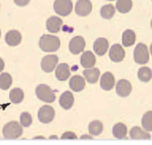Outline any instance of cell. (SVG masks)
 <instances>
[{"instance_id": "obj_1", "label": "cell", "mask_w": 152, "mask_h": 145, "mask_svg": "<svg viewBox=\"0 0 152 145\" xmlns=\"http://www.w3.org/2000/svg\"><path fill=\"white\" fill-rule=\"evenodd\" d=\"M39 47L45 52H55L61 45L58 37L51 35H43L39 40Z\"/></svg>"}, {"instance_id": "obj_2", "label": "cell", "mask_w": 152, "mask_h": 145, "mask_svg": "<svg viewBox=\"0 0 152 145\" xmlns=\"http://www.w3.org/2000/svg\"><path fill=\"white\" fill-rule=\"evenodd\" d=\"M2 132L5 139H15L21 135L23 128L18 122L12 121L4 125Z\"/></svg>"}, {"instance_id": "obj_3", "label": "cell", "mask_w": 152, "mask_h": 145, "mask_svg": "<svg viewBox=\"0 0 152 145\" xmlns=\"http://www.w3.org/2000/svg\"><path fill=\"white\" fill-rule=\"evenodd\" d=\"M35 92L37 98L44 102L50 103L56 99L53 91L46 84H40L37 86Z\"/></svg>"}, {"instance_id": "obj_4", "label": "cell", "mask_w": 152, "mask_h": 145, "mask_svg": "<svg viewBox=\"0 0 152 145\" xmlns=\"http://www.w3.org/2000/svg\"><path fill=\"white\" fill-rule=\"evenodd\" d=\"M134 58L135 61L140 64H144L149 61V53L147 47L143 43H138L134 51Z\"/></svg>"}, {"instance_id": "obj_5", "label": "cell", "mask_w": 152, "mask_h": 145, "mask_svg": "<svg viewBox=\"0 0 152 145\" xmlns=\"http://www.w3.org/2000/svg\"><path fill=\"white\" fill-rule=\"evenodd\" d=\"M53 8L58 14L66 16L72 11V2L71 0H55Z\"/></svg>"}, {"instance_id": "obj_6", "label": "cell", "mask_w": 152, "mask_h": 145, "mask_svg": "<svg viewBox=\"0 0 152 145\" xmlns=\"http://www.w3.org/2000/svg\"><path fill=\"white\" fill-rule=\"evenodd\" d=\"M55 115V110L52 106L44 105L39 109L37 116L40 122L43 124H48L53 121Z\"/></svg>"}, {"instance_id": "obj_7", "label": "cell", "mask_w": 152, "mask_h": 145, "mask_svg": "<svg viewBox=\"0 0 152 145\" xmlns=\"http://www.w3.org/2000/svg\"><path fill=\"white\" fill-rule=\"evenodd\" d=\"M86 46L84 39L80 36L72 38L69 43V50L74 54H78L83 51Z\"/></svg>"}, {"instance_id": "obj_8", "label": "cell", "mask_w": 152, "mask_h": 145, "mask_svg": "<svg viewBox=\"0 0 152 145\" xmlns=\"http://www.w3.org/2000/svg\"><path fill=\"white\" fill-rule=\"evenodd\" d=\"M58 63V57L56 55H48L45 56L41 61L42 69L47 73L52 72L57 63Z\"/></svg>"}, {"instance_id": "obj_9", "label": "cell", "mask_w": 152, "mask_h": 145, "mask_svg": "<svg viewBox=\"0 0 152 145\" xmlns=\"http://www.w3.org/2000/svg\"><path fill=\"white\" fill-rule=\"evenodd\" d=\"M92 10V4L90 0H78L75 7V13L80 16H88Z\"/></svg>"}, {"instance_id": "obj_10", "label": "cell", "mask_w": 152, "mask_h": 145, "mask_svg": "<svg viewBox=\"0 0 152 145\" xmlns=\"http://www.w3.org/2000/svg\"><path fill=\"white\" fill-rule=\"evenodd\" d=\"M125 52L122 47L119 44H116L113 45L109 51V57L113 62H120L125 57Z\"/></svg>"}, {"instance_id": "obj_11", "label": "cell", "mask_w": 152, "mask_h": 145, "mask_svg": "<svg viewBox=\"0 0 152 145\" xmlns=\"http://www.w3.org/2000/svg\"><path fill=\"white\" fill-rule=\"evenodd\" d=\"M131 91L132 86L128 81L123 79L118 81L116 85V92L118 95L122 97H127Z\"/></svg>"}, {"instance_id": "obj_12", "label": "cell", "mask_w": 152, "mask_h": 145, "mask_svg": "<svg viewBox=\"0 0 152 145\" xmlns=\"http://www.w3.org/2000/svg\"><path fill=\"white\" fill-rule=\"evenodd\" d=\"M115 82V80L113 75L109 72H107L103 73L102 76L100 85L103 90L109 91L113 88Z\"/></svg>"}, {"instance_id": "obj_13", "label": "cell", "mask_w": 152, "mask_h": 145, "mask_svg": "<svg viewBox=\"0 0 152 145\" xmlns=\"http://www.w3.org/2000/svg\"><path fill=\"white\" fill-rule=\"evenodd\" d=\"M22 36L21 33L17 30H11L8 31L5 36L6 43L11 47L18 45L21 41Z\"/></svg>"}, {"instance_id": "obj_14", "label": "cell", "mask_w": 152, "mask_h": 145, "mask_svg": "<svg viewBox=\"0 0 152 145\" xmlns=\"http://www.w3.org/2000/svg\"><path fill=\"white\" fill-rule=\"evenodd\" d=\"M109 48L108 41L104 38H97L93 45V49L95 53L99 56L103 55Z\"/></svg>"}, {"instance_id": "obj_15", "label": "cell", "mask_w": 152, "mask_h": 145, "mask_svg": "<svg viewBox=\"0 0 152 145\" xmlns=\"http://www.w3.org/2000/svg\"><path fill=\"white\" fill-rule=\"evenodd\" d=\"M63 21L61 18L56 16H52L46 21V29L52 33H57L62 25Z\"/></svg>"}, {"instance_id": "obj_16", "label": "cell", "mask_w": 152, "mask_h": 145, "mask_svg": "<svg viewBox=\"0 0 152 145\" xmlns=\"http://www.w3.org/2000/svg\"><path fill=\"white\" fill-rule=\"evenodd\" d=\"M74 102V98L71 92L66 91L60 96L59 103L60 106L64 109L68 110L71 108Z\"/></svg>"}, {"instance_id": "obj_17", "label": "cell", "mask_w": 152, "mask_h": 145, "mask_svg": "<svg viewBox=\"0 0 152 145\" xmlns=\"http://www.w3.org/2000/svg\"><path fill=\"white\" fill-rule=\"evenodd\" d=\"M80 63L83 67H93L96 63V57L91 51L84 52L80 58Z\"/></svg>"}, {"instance_id": "obj_18", "label": "cell", "mask_w": 152, "mask_h": 145, "mask_svg": "<svg viewBox=\"0 0 152 145\" xmlns=\"http://www.w3.org/2000/svg\"><path fill=\"white\" fill-rule=\"evenodd\" d=\"M56 78L61 81H66L71 75L69 67L66 63L59 64L55 70Z\"/></svg>"}, {"instance_id": "obj_19", "label": "cell", "mask_w": 152, "mask_h": 145, "mask_svg": "<svg viewBox=\"0 0 152 145\" xmlns=\"http://www.w3.org/2000/svg\"><path fill=\"white\" fill-rule=\"evenodd\" d=\"M86 83L84 79L80 75H74L69 80V85L70 88L75 91L79 92L82 91Z\"/></svg>"}, {"instance_id": "obj_20", "label": "cell", "mask_w": 152, "mask_h": 145, "mask_svg": "<svg viewBox=\"0 0 152 145\" xmlns=\"http://www.w3.org/2000/svg\"><path fill=\"white\" fill-rule=\"evenodd\" d=\"M87 81L90 84L96 83L100 76V70L96 67L86 69L83 72Z\"/></svg>"}, {"instance_id": "obj_21", "label": "cell", "mask_w": 152, "mask_h": 145, "mask_svg": "<svg viewBox=\"0 0 152 145\" xmlns=\"http://www.w3.org/2000/svg\"><path fill=\"white\" fill-rule=\"evenodd\" d=\"M129 135L131 138L134 140H147L150 139L151 138V135H150V134L142 131L141 128L137 126L134 127L131 129Z\"/></svg>"}, {"instance_id": "obj_22", "label": "cell", "mask_w": 152, "mask_h": 145, "mask_svg": "<svg viewBox=\"0 0 152 145\" xmlns=\"http://www.w3.org/2000/svg\"><path fill=\"white\" fill-rule=\"evenodd\" d=\"M136 39L135 32L131 29H127L122 34V44L124 47H128L134 44Z\"/></svg>"}, {"instance_id": "obj_23", "label": "cell", "mask_w": 152, "mask_h": 145, "mask_svg": "<svg viewBox=\"0 0 152 145\" xmlns=\"http://www.w3.org/2000/svg\"><path fill=\"white\" fill-rule=\"evenodd\" d=\"M112 132L115 137L122 139L125 137L127 134V128L124 124L118 123L113 126Z\"/></svg>"}, {"instance_id": "obj_24", "label": "cell", "mask_w": 152, "mask_h": 145, "mask_svg": "<svg viewBox=\"0 0 152 145\" xmlns=\"http://www.w3.org/2000/svg\"><path fill=\"white\" fill-rule=\"evenodd\" d=\"M9 97L12 103L18 104L24 99V92L21 88H14L11 90Z\"/></svg>"}, {"instance_id": "obj_25", "label": "cell", "mask_w": 152, "mask_h": 145, "mask_svg": "<svg viewBox=\"0 0 152 145\" xmlns=\"http://www.w3.org/2000/svg\"><path fill=\"white\" fill-rule=\"evenodd\" d=\"M103 129V125L100 121H93L88 125V131L91 135H98L102 132Z\"/></svg>"}, {"instance_id": "obj_26", "label": "cell", "mask_w": 152, "mask_h": 145, "mask_svg": "<svg viewBox=\"0 0 152 145\" xmlns=\"http://www.w3.org/2000/svg\"><path fill=\"white\" fill-rule=\"evenodd\" d=\"M132 2L131 0H118L116 3L117 10L121 13H127L132 8Z\"/></svg>"}, {"instance_id": "obj_27", "label": "cell", "mask_w": 152, "mask_h": 145, "mask_svg": "<svg viewBox=\"0 0 152 145\" xmlns=\"http://www.w3.org/2000/svg\"><path fill=\"white\" fill-rule=\"evenodd\" d=\"M12 79L8 73H2L0 75V88L3 90H8L11 85Z\"/></svg>"}, {"instance_id": "obj_28", "label": "cell", "mask_w": 152, "mask_h": 145, "mask_svg": "<svg viewBox=\"0 0 152 145\" xmlns=\"http://www.w3.org/2000/svg\"><path fill=\"white\" fill-rule=\"evenodd\" d=\"M115 13V8L112 4L103 5L100 9V15L105 19H110Z\"/></svg>"}, {"instance_id": "obj_29", "label": "cell", "mask_w": 152, "mask_h": 145, "mask_svg": "<svg viewBox=\"0 0 152 145\" xmlns=\"http://www.w3.org/2000/svg\"><path fill=\"white\" fill-rule=\"evenodd\" d=\"M138 76L140 81L144 82H148L152 77V71L148 67H142L138 70Z\"/></svg>"}, {"instance_id": "obj_30", "label": "cell", "mask_w": 152, "mask_h": 145, "mask_svg": "<svg viewBox=\"0 0 152 145\" xmlns=\"http://www.w3.org/2000/svg\"><path fill=\"white\" fill-rule=\"evenodd\" d=\"M141 124L145 131H152V111H148L143 115Z\"/></svg>"}, {"instance_id": "obj_31", "label": "cell", "mask_w": 152, "mask_h": 145, "mask_svg": "<svg viewBox=\"0 0 152 145\" xmlns=\"http://www.w3.org/2000/svg\"><path fill=\"white\" fill-rule=\"evenodd\" d=\"M32 123V118L30 113L24 112L20 115V124L24 127H29Z\"/></svg>"}, {"instance_id": "obj_32", "label": "cell", "mask_w": 152, "mask_h": 145, "mask_svg": "<svg viewBox=\"0 0 152 145\" xmlns=\"http://www.w3.org/2000/svg\"><path fill=\"white\" fill-rule=\"evenodd\" d=\"M77 135L72 132H66L61 136V139H77Z\"/></svg>"}, {"instance_id": "obj_33", "label": "cell", "mask_w": 152, "mask_h": 145, "mask_svg": "<svg viewBox=\"0 0 152 145\" xmlns=\"http://www.w3.org/2000/svg\"><path fill=\"white\" fill-rule=\"evenodd\" d=\"M30 0H14V3L20 7H23L27 5Z\"/></svg>"}, {"instance_id": "obj_34", "label": "cell", "mask_w": 152, "mask_h": 145, "mask_svg": "<svg viewBox=\"0 0 152 145\" xmlns=\"http://www.w3.org/2000/svg\"><path fill=\"white\" fill-rule=\"evenodd\" d=\"M4 66H5L4 61L0 57V72L3 70V69H4Z\"/></svg>"}, {"instance_id": "obj_35", "label": "cell", "mask_w": 152, "mask_h": 145, "mask_svg": "<svg viewBox=\"0 0 152 145\" xmlns=\"http://www.w3.org/2000/svg\"><path fill=\"white\" fill-rule=\"evenodd\" d=\"M150 53H151V54L152 55V43H151V44L150 45Z\"/></svg>"}, {"instance_id": "obj_36", "label": "cell", "mask_w": 152, "mask_h": 145, "mask_svg": "<svg viewBox=\"0 0 152 145\" xmlns=\"http://www.w3.org/2000/svg\"><path fill=\"white\" fill-rule=\"evenodd\" d=\"M151 27L152 28V19H151Z\"/></svg>"}, {"instance_id": "obj_37", "label": "cell", "mask_w": 152, "mask_h": 145, "mask_svg": "<svg viewBox=\"0 0 152 145\" xmlns=\"http://www.w3.org/2000/svg\"><path fill=\"white\" fill-rule=\"evenodd\" d=\"M107 1H115V0H107Z\"/></svg>"}, {"instance_id": "obj_38", "label": "cell", "mask_w": 152, "mask_h": 145, "mask_svg": "<svg viewBox=\"0 0 152 145\" xmlns=\"http://www.w3.org/2000/svg\"><path fill=\"white\" fill-rule=\"evenodd\" d=\"M0 36H1V30H0Z\"/></svg>"}, {"instance_id": "obj_39", "label": "cell", "mask_w": 152, "mask_h": 145, "mask_svg": "<svg viewBox=\"0 0 152 145\" xmlns=\"http://www.w3.org/2000/svg\"><path fill=\"white\" fill-rule=\"evenodd\" d=\"M151 1H152V0H151Z\"/></svg>"}]
</instances>
